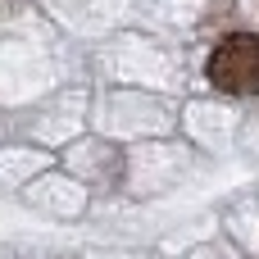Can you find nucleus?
Instances as JSON below:
<instances>
[{
	"mask_svg": "<svg viewBox=\"0 0 259 259\" xmlns=\"http://www.w3.org/2000/svg\"><path fill=\"white\" fill-rule=\"evenodd\" d=\"M209 82L228 96H259V36L237 32L209 55Z\"/></svg>",
	"mask_w": 259,
	"mask_h": 259,
	"instance_id": "obj_1",
	"label": "nucleus"
}]
</instances>
